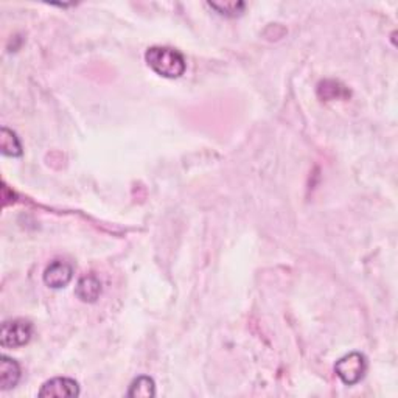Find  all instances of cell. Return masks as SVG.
I'll use <instances>...</instances> for the list:
<instances>
[{
  "label": "cell",
  "instance_id": "obj_6",
  "mask_svg": "<svg viewBox=\"0 0 398 398\" xmlns=\"http://www.w3.org/2000/svg\"><path fill=\"white\" fill-rule=\"evenodd\" d=\"M75 294L78 296V299L86 302V304H93V302L98 300L100 294H101L100 279L93 274L81 277V279L76 283Z\"/></svg>",
  "mask_w": 398,
  "mask_h": 398
},
{
  "label": "cell",
  "instance_id": "obj_8",
  "mask_svg": "<svg viewBox=\"0 0 398 398\" xmlns=\"http://www.w3.org/2000/svg\"><path fill=\"white\" fill-rule=\"evenodd\" d=\"M0 150L8 158H21L24 153L19 138L8 128H2V131H0Z\"/></svg>",
  "mask_w": 398,
  "mask_h": 398
},
{
  "label": "cell",
  "instance_id": "obj_5",
  "mask_svg": "<svg viewBox=\"0 0 398 398\" xmlns=\"http://www.w3.org/2000/svg\"><path fill=\"white\" fill-rule=\"evenodd\" d=\"M72 277H73V267L71 265L63 260H55L51 262L47 266V270L44 271V283L49 288L61 290L71 283Z\"/></svg>",
  "mask_w": 398,
  "mask_h": 398
},
{
  "label": "cell",
  "instance_id": "obj_3",
  "mask_svg": "<svg viewBox=\"0 0 398 398\" xmlns=\"http://www.w3.org/2000/svg\"><path fill=\"white\" fill-rule=\"evenodd\" d=\"M335 370H336V375L341 378V382L344 384H349V386L357 384L366 375V370H367L366 357L358 352L345 354V357H342L336 362Z\"/></svg>",
  "mask_w": 398,
  "mask_h": 398
},
{
  "label": "cell",
  "instance_id": "obj_10",
  "mask_svg": "<svg viewBox=\"0 0 398 398\" xmlns=\"http://www.w3.org/2000/svg\"><path fill=\"white\" fill-rule=\"evenodd\" d=\"M209 5H210L212 8H215V10L218 11L220 14L232 16V17L241 14V11H243V8H245V4H241V2H224V4L210 2Z\"/></svg>",
  "mask_w": 398,
  "mask_h": 398
},
{
  "label": "cell",
  "instance_id": "obj_4",
  "mask_svg": "<svg viewBox=\"0 0 398 398\" xmlns=\"http://www.w3.org/2000/svg\"><path fill=\"white\" fill-rule=\"evenodd\" d=\"M80 395V386L72 378L58 377L44 383L39 391V397H51V398H72Z\"/></svg>",
  "mask_w": 398,
  "mask_h": 398
},
{
  "label": "cell",
  "instance_id": "obj_9",
  "mask_svg": "<svg viewBox=\"0 0 398 398\" xmlns=\"http://www.w3.org/2000/svg\"><path fill=\"white\" fill-rule=\"evenodd\" d=\"M155 395L154 379L150 377H138L129 386L128 397L131 398H150Z\"/></svg>",
  "mask_w": 398,
  "mask_h": 398
},
{
  "label": "cell",
  "instance_id": "obj_7",
  "mask_svg": "<svg viewBox=\"0 0 398 398\" xmlns=\"http://www.w3.org/2000/svg\"><path fill=\"white\" fill-rule=\"evenodd\" d=\"M21 379V366L13 358L4 357L0 358V389L10 391L14 389Z\"/></svg>",
  "mask_w": 398,
  "mask_h": 398
},
{
  "label": "cell",
  "instance_id": "obj_1",
  "mask_svg": "<svg viewBox=\"0 0 398 398\" xmlns=\"http://www.w3.org/2000/svg\"><path fill=\"white\" fill-rule=\"evenodd\" d=\"M146 64L153 71L163 76L175 80V78L183 76L185 72V59L178 50L170 47H151L145 53Z\"/></svg>",
  "mask_w": 398,
  "mask_h": 398
},
{
  "label": "cell",
  "instance_id": "obj_2",
  "mask_svg": "<svg viewBox=\"0 0 398 398\" xmlns=\"http://www.w3.org/2000/svg\"><path fill=\"white\" fill-rule=\"evenodd\" d=\"M33 325L25 319L5 321L0 328V345L5 349H19L31 341Z\"/></svg>",
  "mask_w": 398,
  "mask_h": 398
}]
</instances>
